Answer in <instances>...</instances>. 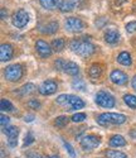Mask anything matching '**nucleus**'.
Instances as JSON below:
<instances>
[{
	"label": "nucleus",
	"instance_id": "1",
	"mask_svg": "<svg viewBox=\"0 0 136 158\" xmlns=\"http://www.w3.org/2000/svg\"><path fill=\"white\" fill-rule=\"evenodd\" d=\"M70 47L76 55L81 57H90L96 51V47L93 46V43L88 41L87 37H85V39H73Z\"/></svg>",
	"mask_w": 136,
	"mask_h": 158
},
{
	"label": "nucleus",
	"instance_id": "2",
	"mask_svg": "<svg viewBox=\"0 0 136 158\" xmlns=\"http://www.w3.org/2000/svg\"><path fill=\"white\" fill-rule=\"evenodd\" d=\"M126 115L118 113H102L97 118V123L100 125H120L126 122Z\"/></svg>",
	"mask_w": 136,
	"mask_h": 158
},
{
	"label": "nucleus",
	"instance_id": "3",
	"mask_svg": "<svg viewBox=\"0 0 136 158\" xmlns=\"http://www.w3.org/2000/svg\"><path fill=\"white\" fill-rule=\"evenodd\" d=\"M96 104L98 106L111 109L115 106V98L107 91H98L96 95Z\"/></svg>",
	"mask_w": 136,
	"mask_h": 158
},
{
	"label": "nucleus",
	"instance_id": "4",
	"mask_svg": "<svg viewBox=\"0 0 136 158\" xmlns=\"http://www.w3.org/2000/svg\"><path fill=\"white\" fill-rule=\"evenodd\" d=\"M23 76V67L20 64H10L5 69V78L10 82H17L19 81Z\"/></svg>",
	"mask_w": 136,
	"mask_h": 158
},
{
	"label": "nucleus",
	"instance_id": "5",
	"mask_svg": "<svg viewBox=\"0 0 136 158\" xmlns=\"http://www.w3.org/2000/svg\"><path fill=\"white\" fill-rule=\"evenodd\" d=\"M101 143V139L100 137L94 135V134H88V135H85L82 139H81L79 144L85 151H92L94 148H97Z\"/></svg>",
	"mask_w": 136,
	"mask_h": 158
},
{
	"label": "nucleus",
	"instance_id": "6",
	"mask_svg": "<svg viewBox=\"0 0 136 158\" xmlns=\"http://www.w3.org/2000/svg\"><path fill=\"white\" fill-rule=\"evenodd\" d=\"M11 22H13V25H14L15 28H24L29 22V14L24 9H20V10L14 13Z\"/></svg>",
	"mask_w": 136,
	"mask_h": 158
},
{
	"label": "nucleus",
	"instance_id": "7",
	"mask_svg": "<svg viewBox=\"0 0 136 158\" xmlns=\"http://www.w3.org/2000/svg\"><path fill=\"white\" fill-rule=\"evenodd\" d=\"M64 27H66V29H67L68 32L77 33V32H81V31L85 28V24H83V22L79 18L71 17V18H67V19H66Z\"/></svg>",
	"mask_w": 136,
	"mask_h": 158
},
{
	"label": "nucleus",
	"instance_id": "8",
	"mask_svg": "<svg viewBox=\"0 0 136 158\" xmlns=\"http://www.w3.org/2000/svg\"><path fill=\"white\" fill-rule=\"evenodd\" d=\"M57 89H58V85H57L56 81L47 80L39 86L38 91H39V94H42L44 96H48V95H53L57 91Z\"/></svg>",
	"mask_w": 136,
	"mask_h": 158
},
{
	"label": "nucleus",
	"instance_id": "9",
	"mask_svg": "<svg viewBox=\"0 0 136 158\" xmlns=\"http://www.w3.org/2000/svg\"><path fill=\"white\" fill-rule=\"evenodd\" d=\"M64 106L68 108L67 110H78V109H82L85 106V101L76 95L68 94V99H67V102H66Z\"/></svg>",
	"mask_w": 136,
	"mask_h": 158
},
{
	"label": "nucleus",
	"instance_id": "10",
	"mask_svg": "<svg viewBox=\"0 0 136 158\" xmlns=\"http://www.w3.org/2000/svg\"><path fill=\"white\" fill-rule=\"evenodd\" d=\"M35 49H37V52H38V55H39L40 57H43V58L49 57V56L52 55V52H53L52 46H49L47 42L43 41V39H38V41H37V43H35Z\"/></svg>",
	"mask_w": 136,
	"mask_h": 158
},
{
	"label": "nucleus",
	"instance_id": "11",
	"mask_svg": "<svg viewBox=\"0 0 136 158\" xmlns=\"http://www.w3.org/2000/svg\"><path fill=\"white\" fill-rule=\"evenodd\" d=\"M110 80H111L112 84L121 86V85H125L129 81V76L125 72L120 71V70H114L110 75Z\"/></svg>",
	"mask_w": 136,
	"mask_h": 158
},
{
	"label": "nucleus",
	"instance_id": "12",
	"mask_svg": "<svg viewBox=\"0 0 136 158\" xmlns=\"http://www.w3.org/2000/svg\"><path fill=\"white\" fill-rule=\"evenodd\" d=\"M13 53H14V49H13V46L9 43H3L0 46V60L3 62H6L9 60H11Z\"/></svg>",
	"mask_w": 136,
	"mask_h": 158
},
{
	"label": "nucleus",
	"instance_id": "13",
	"mask_svg": "<svg viewBox=\"0 0 136 158\" xmlns=\"http://www.w3.org/2000/svg\"><path fill=\"white\" fill-rule=\"evenodd\" d=\"M105 41L108 44H116L120 41V33L115 29H110L105 33Z\"/></svg>",
	"mask_w": 136,
	"mask_h": 158
},
{
	"label": "nucleus",
	"instance_id": "14",
	"mask_svg": "<svg viewBox=\"0 0 136 158\" xmlns=\"http://www.w3.org/2000/svg\"><path fill=\"white\" fill-rule=\"evenodd\" d=\"M63 71L70 76H77L78 72H79V67H78V64L74 63V62H66Z\"/></svg>",
	"mask_w": 136,
	"mask_h": 158
},
{
	"label": "nucleus",
	"instance_id": "15",
	"mask_svg": "<svg viewBox=\"0 0 136 158\" xmlns=\"http://www.w3.org/2000/svg\"><path fill=\"white\" fill-rule=\"evenodd\" d=\"M35 91H37V86L34 84H25L19 89V94L22 96H28V95L34 94Z\"/></svg>",
	"mask_w": 136,
	"mask_h": 158
},
{
	"label": "nucleus",
	"instance_id": "16",
	"mask_svg": "<svg viewBox=\"0 0 136 158\" xmlns=\"http://www.w3.org/2000/svg\"><path fill=\"white\" fill-rule=\"evenodd\" d=\"M108 143H110L111 147H124V146H126V139L122 135L116 134V135H112L110 138V142Z\"/></svg>",
	"mask_w": 136,
	"mask_h": 158
},
{
	"label": "nucleus",
	"instance_id": "17",
	"mask_svg": "<svg viewBox=\"0 0 136 158\" xmlns=\"http://www.w3.org/2000/svg\"><path fill=\"white\" fill-rule=\"evenodd\" d=\"M58 9L63 13H68V11H72L73 9H76V5L73 4L72 0H62V2H59Z\"/></svg>",
	"mask_w": 136,
	"mask_h": 158
},
{
	"label": "nucleus",
	"instance_id": "18",
	"mask_svg": "<svg viewBox=\"0 0 136 158\" xmlns=\"http://www.w3.org/2000/svg\"><path fill=\"white\" fill-rule=\"evenodd\" d=\"M117 62L120 64H124V66H130L132 63V58H131V55L129 52H121L117 57Z\"/></svg>",
	"mask_w": 136,
	"mask_h": 158
},
{
	"label": "nucleus",
	"instance_id": "19",
	"mask_svg": "<svg viewBox=\"0 0 136 158\" xmlns=\"http://www.w3.org/2000/svg\"><path fill=\"white\" fill-rule=\"evenodd\" d=\"M40 5L47 10H54L59 6V2L58 0H39Z\"/></svg>",
	"mask_w": 136,
	"mask_h": 158
},
{
	"label": "nucleus",
	"instance_id": "20",
	"mask_svg": "<svg viewBox=\"0 0 136 158\" xmlns=\"http://www.w3.org/2000/svg\"><path fill=\"white\" fill-rule=\"evenodd\" d=\"M101 73H102V69L98 63H93L88 70V76L91 78H98L101 76Z\"/></svg>",
	"mask_w": 136,
	"mask_h": 158
},
{
	"label": "nucleus",
	"instance_id": "21",
	"mask_svg": "<svg viewBox=\"0 0 136 158\" xmlns=\"http://www.w3.org/2000/svg\"><path fill=\"white\" fill-rule=\"evenodd\" d=\"M58 31V23L57 22H49L48 24L44 25V28H40V32L46 34H53Z\"/></svg>",
	"mask_w": 136,
	"mask_h": 158
},
{
	"label": "nucleus",
	"instance_id": "22",
	"mask_svg": "<svg viewBox=\"0 0 136 158\" xmlns=\"http://www.w3.org/2000/svg\"><path fill=\"white\" fill-rule=\"evenodd\" d=\"M50 46H52V49L54 52H61V51H63V48L66 46V42H64L63 38H57V39H53Z\"/></svg>",
	"mask_w": 136,
	"mask_h": 158
},
{
	"label": "nucleus",
	"instance_id": "23",
	"mask_svg": "<svg viewBox=\"0 0 136 158\" xmlns=\"http://www.w3.org/2000/svg\"><path fill=\"white\" fill-rule=\"evenodd\" d=\"M4 131L8 138H18L19 135V129L15 125H8L6 128H4Z\"/></svg>",
	"mask_w": 136,
	"mask_h": 158
},
{
	"label": "nucleus",
	"instance_id": "24",
	"mask_svg": "<svg viewBox=\"0 0 136 158\" xmlns=\"http://www.w3.org/2000/svg\"><path fill=\"white\" fill-rule=\"evenodd\" d=\"M0 110L2 111H13L14 110V105H13L8 99H2V101H0Z\"/></svg>",
	"mask_w": 136,
	"mask_h": 158
},
{
	"label": "nucleus",
	"instance_id": "25",
	"mask_svg": "<svg viewBox=\"0 0 136 158\" xmlns=\"http://www.w3.org/2000/svg\"><path fill=\"white\" fill-rule=\"evenodd\" d=\"M124 101H125V104L127 105L129 108L136 109V96H135V95H131V94L125 95V96H124Z\"/></svg>",
	"mask_w": 136,
	"mask_h": 158
},
{
	"label": "nucleus",
	"instance_id": "26",
	"mask_svg": "<svg viewBox=\"0 0 136 158\" xmlns=\"http://www.w3.org/2000/svg\"><path fill=\"white\" fill-rule=\"evenodd\" d=\"M106 156L107 158H127V156L124 152H120V151H106Z\"/></svg>",
	"mask_w": 136,
	"mask_h": 158
},
{
	"label": "nucleus",
	"instance_id": "27",
	"mask_svg": "<svg viewBox=\"0 0 136 158\" xmlns=\"http://www.w3.org/2000/svg\"><path fill=\"white\" fill-rule=\"evenodd\" d=\"M67 124H68V118L64 116V115L56 118V120H54V125H56L57 128H64Z\"/></svg>",
	"mask_w": 136,
	"mask_h": 158
},
{
	"label": "nucleus",
	"instance_id": "28",
	"mask_svg": "<svg viewBox=\"0 0 136 158\" xmlns=\"http://www.w3.org/2000/svg\"><path fill=\"white\" fill-rule=\"evenodd\" d=\"M72 86H73V89L79 90V91H85V89H86L85 82L82 80H79V78H76V80L72 82Z\"/></svg>",
	"mask_w": 136,
	"mask_h": 158
},
{
	"label": "nucleus",
	"instance_id": "29",
	"mask_svg": "<svg viewBox=\"0 0 136 158\" xmlns=\"http://www.w3.org/2000/svg\"><path fill=\"white\" fill-rule=\"evenodd\" d=\"M85 119H86V114L85 113H77L71 118V120L74 122V123H81V122H83Z\"/></svg>",
	"mask_w": 136,
	"mask_h": 158
},
{
	"label": "nucleus",
	"instance_id": "30",
	"mask_svg": "<svg viewBox=\"0 0 136 158\" xmlns=\"http://www.w3.org/2000/svg\"><path fill=\"white\" fill-rule=\"evenodd\" d=\"M64 64H66V61L58 58V60H56V62H54V67H56L57 71H63L64 70Z\"/></svg>",
	"mask_w": 136,
	"mask_h": 158
},
{
	"label": "nucleus",
	"instance_id": "31",
	"mask_svg": "<svg viewBox=\"0 0 136 158\" xmlns=\"http://www.w3.org/2000/svg\"><path fill=\"white\" fill-rule=\"evenodd\" d=\"M63 144H64V147H66V149H67V152H68V154H70L71 157H76V152L73 151V148H72V146L70 143H67L66 140H63Z\"/></svg>",
	"mask_w": 136,
	"mask_h": 158
},
{
	"label": "nucleus",
	"instance_id": "32",
	"mask_svg": "<svg viewBox=\"0 0 136 158\" xmlns=\"http://www.w3.org/2000/svg\"><path fill=\"white\" fill-rule=\"evenodd\" d=\"M9 123H10V118L8 116V115H2V118H0V124H2V127L3 128H6L8 125H9Z\"/></svg>",
	"mask_w": 136,
	"mask_h": 158
},
{
	"label": "nucleus",
	"instance_id": "33",
	"mask_svg": "<svg viewBox=\"0 0 136 158\" xmlns=\"http://www.w3.org/2000/svg\"><path fill=\"white\" fill-rule=\"evenodd\" d=\"M126 31L129 33H135L136 32V20L135 22H130L129 24H126Z\"/></svg>",
	"mask_w": 136,
	"mask_h": 158
},
{
	"label": "nucleus",
	"instance_id": "34",
	"mask_svg": "<svg viewBox=\"0 0 136 158\" xmlns=\"http://www.w3.org/2000/svg\"><path fill=\"white\" fill-rule=\"evenodd\" d=\"M33 142H34V137H33V134H32V133H29L28 135L25 137V140H24V144H23V146H24V147L30 146V144H32Z\"/></svg>",
	"mask_w": 136,
	"mask_h": 158
},
{
	"label": "nucleus",
	"instance_id": "35",
	"mask_svg": "<svg viewBox=\"0 0 136 158\" xmlns=\"http://www.w3.org/2000/svg\"><path fill=\"white\" fill-rule=\"evenodd\" d=\"M28 106L30 109H34V110H38L40 108V104L37 101V100H29L28 101Z\"/></svg>",
	"mask_w": 136,
	"mask_h": 158
},
{
	"label": "nucleus",
	"instance_id": "36",
	"mask_svg": "<svg viewBox=\"0 0 136 158\" xmlns=\"http://www.w3.org/2000/svg\"><path fill=\"white\" fill-rule=\"evenodd\" d=\"M18 144V138H8V146L9 147H15Z\"/></svg>",
	"mask_w": 136,
	"mask_h": 158
},
{
	"label": "nucleus",
	"instance_id": "37",
	"mask_svg": "<svg viewBox=\"0 0 136 158\" xmlns=\"http://www.w3.org/2000/svg\"><path fill=\"white\" fill-rule=\"evenodd\" d=\"M24 120L25 122H33L34 120V115H25L24 116Z\"/></svg>",
	"mask_w": 136,
	"mask_h": 158
},
{
	"label": "nucleus",
	"instance_id": "38",
	"mask_svg": "<svg viewBox=\"0 0 136 158\" xmlns=\"http://www.w3.org/2000/svg\"><path fill=\"white\" fill-rule=\"evenodd\" d=\"M131 85H132V89L136 90V75L132 77V81H131Z\"/></svg>",
	"mask_w": 136,
	"mask_h": 158
},
{
	"label": "nucleus",
	"instance_id": "39",
	"mask_svg": "<svg viewBox=\"0 0 136 158\" xmlns=\"http://www.w3.org/2000/svg\"><path fill=\"white\" fill-rule=\"evenodd\" d=\"M29 157H30V158H44L43 156L37 154V153H32V154H29Z\"/></svg>",
	"mask_w": 136,
	"mask_h": 158
},
{
	"label": "nucleus",
	"instance_id": "40",
	"mask_svg": "<svg viewBox=\"0 0 136 158\" xmlns=\"http://www.w3.org/2000/svg\"><path fill=\"white\" fill-rule=\"evenodd\" d=\"M6 15H8V13H6V10L3 8V9H2V19H5Z\"/></svg>",
	"mask_w": 136,
	"mask_h": 158
},
{
	"label": "nucleus",
	"instance_id": "41",
	"mask_svg": "<svg viewBox=\"0 0 136 158\" xmlns=\"http://www.w3.org/2000/svg\"><path fill=\"white\" fill-rule=\"evenodd\" d=\"M130 135L134 138V139H136V129H134V130H131V133H130Z\"/></svg>",
	"mask_w": 136,
	"mask_h": 158
},
{
	"label": "nucleus",
	"instance_id": "42",
	"mask_svg": "<svg viewBox=\"0 0 136 158\" xmlns=\"http://www.w3.org/2000/svg\"><path fill=\"white\" fill-rule=\"evenodd\" d=\"M49 158H59V157H58V156H50Z\"/></svg>",
	"mask_w": 136,
	"mask_h": 158
}]
</instances>
